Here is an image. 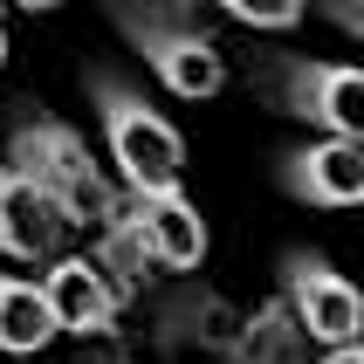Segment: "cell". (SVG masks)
Instances as JSON below:
<instances>
[{
  "label": "cell",
  "instance_id": "cell-7",
  "mask_svg": "<svg viewBox=\"0 0 364 364\" xmlns=\"http://www.w3.org/2000/svg\"><path fill=\"white\" fill-rule=\"evenodd\" d=\"M41 296H48V309H55V323L69 337H103V330L117 323V309H124L117 282H110V268L97 255H62V262H48Z\"/></svg>",
  "mask_w": 364,
  "mask_h": 364
},
{
  "label": "cell",
  "instance_id": "cell-13",
  "mask_svg": "<svg viewBox=\"0 0 364 364\" xmlns=\"http://www.w3.org/2000/svg\"><path fill=\"white\" fill-rule=\"evenodd\" d=\"M316 364H364V344H344V350H323Z\"/></svg>",
  "mask_w": 364,
  "mask_h": 364
},
{
  "label": "cell",
  "instance_id": "cell-1",
  "mask_svg": "<svg viewBox=\"0 0 364 364\" xmlns=\"http://www.w3.org/2000/svg\"><path fill=\"white\" fill-rule=\"evenodd\" d=\"M7 165H14L28 186H41V193L69 213V227H110L117 206H124V193L103 179V165L90 159L82 131H69V124L48 117V110H35V117H21L14 131H7Z\"/></svg>",
  "mask_w": 364,
  "mask_h": 364
},
{
  "label": "cell",
  "instance_id": "cell-6",
  "mask_svg": "<svg viewBox=\"0 0 364 364\" xmlns=\"http://www.w3.org/2000/svg\"><path fill=\"white\" fill-rule=\"evenodd\" d=\"M275 179H282L289 200H303V206H364V144L309 138L296 151H282Z\"/></svg>",
  "mask_w": 364,
  "mask_h": 364
},
{
  "label": "cell",
  "instance_id": "cell-14",
  "mask_svg": "<svg viewBox=\"0 0 364 364\" xmlns=\"http://www.w3.org/2000/svg\"><path fill=\"white\" fill-rule=\"evenodd\" d=\"M0 62H7V21H0Z\"/></svg>",
  "mask_w": 364,
  "mask_h": 364
},
{
  "label": "cell",
  "instance_id": "cell-12",
  "mask_svg": "<svg viewBox=\"0 0 364 364\" xmlns=\"http://www.w3.org/2000/svg\"><path fill=\"white\" fill-rule=\"evenodd\" d=\"M330 21H337L344 35H358V41H364V0H337V7H330Z\"/></svg>",
  "mask_w": 364,
  "mask_h": 364
},
{
  "label": "cell",
  "instance_id": "cell-3",
  "mask_svg": "<svg viewBox=\"0 0 364 364\" xmlns=\"http://www.w3.org/2000/svg\"><path fill=\"white\" fill-rule=\"evenodd\" d=\"M110 21H117V35L151 62V76H159L172 97L200 103V97H220V90H227V55H220V41L200 28L193 7H165V0H117Z\"/></svg>",
  "mask_w": 364,
  "mask_h": 364
},
{
  "label": "cell",
  "instance_id": "cell-4",
  "mask_svg": "<svg viewBox=\"0 0 364 364\" xmlns=\"http://www.w3.org/2000/svg\"><path fill=\"white\" fill-rule=\"evenodd\" d=\"M255 82H262V97L282 117L316 124L323 138L364 144V69H350V62H309L296 48H275V55H262Z\"/></svg>",
  "mask_w": 364,
  "mask_h": 364
},
{
  "label": "cell",
  "instance_id": "cell-5",
  "mask_svg": "<svg viewBox=\"0 0 364 364\" xmlns=\"http://www.w3.org/2000/svg\"><path fill=\"white\" fill-rule=\"evenodd\" d=\"M282 282H289V309H296V330L323 350H344L364 344V296L323 262V255H289L282 262Z\"/></svg>",
  "mask_w": 364,
  "mask_h": 364
},
{
  "label": "cell",
  "instance_id": "cell-9",
  "mask_svg": "<svg viewBox=\"0 0 364 364\" xmlns=\"http://www.w3.org/2000/svg\"><path fill=\"white\" fill-rule=\"evenodd\" d=\"M124 213H131L144 255L159 268H200L206 262V220H200V206L186 200V193H159V200L124 193Z\"/></svg>",
  "mask_w": 364,
  "mask_h": 364
},
{
  "label": "cell",
  "instance_id": "cell-2",
  "mask_svg": "<svg viewBox=\"0 0 364 364\" xmlns=\"http://www.w3.org/2000/svg\"><path fill=\"white\" fill-rule=\"evenodd\" d=\"M90 103H97V124H103V144H110V165H117L124 193H138V200L179 193L186 138L165 124V110H151L144 90H131L117 69H90Z\"/></svg>",
  "mask_w": 364,
  "mask_h": 364
},
{
  "label": "cell",
  "instance_id": "cell-8",
  "mask_svg": "<svg viewBox=\"0 0 364 364\" xmlns=\"http://www.w3.org/2000/svg\"><path fill=\"white\" fill-rule=\"evenodd\" d=\"M62 241H69V213L41 186H28L14 165H0V255H14V262H62Z\"/></svg>",
  "mask_w": 364,
  "mask_h": 364
},
{
  "label": "cell",
  "instance_id": "cell-10",
  "mask_svg": "<svg viewBox=\"0 0 364 364\" xmlns=\"http://www.w3.org/2000/svg\"><path fill=\"white\" fill-rule=\"evenodd\" d=\"M55 337H62V323H55V309H48V296H41V282L0 275V350L7 358H35Z\"/></svg>",
  "mask_w": 364,
  "mask_h": 364
},
{
  "label": "cell",
  "instance_id": "cell-11",
  "mask_svg": "<svg viewBox=\"0 0 364 364\" xmlns=\"http://www.w3.org/2000/svg\"><path fill=\"white\" fill-rule=\"evenodd\" d=\"M220 14L241 21V28H268V35H282V28L303 21V7H296V0H220Z\"/></svg>",
  "mask_w": 364,
  "mask_h": 364
},
{
  "label": "cell",
  "instance_id": "cell-15",
  "mask_svg": "<svg viewBox=\"0 0 364 364\" xmlns=\"http://www.w3.org/2000/svg\"><path fill=\"white\" fill-rule=\"evenodd\" d=\"M97 364H124V358H97Z\"/></svg>",
  "mask_w": 364,
  "mask_h": 364
}]
</instances>
